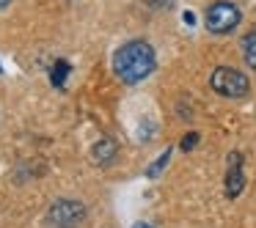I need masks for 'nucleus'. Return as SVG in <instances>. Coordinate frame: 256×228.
I'll return each instance as SVG.
<instances>
[{"mask_svg":"<svg viewBox=\"0 0 256 228\" xmlns=\"http://www.w3.org/2000/svg\"><path fill=\"white\" fill-rule=\"evenodd\" d=\"M154 69H157L154 47L144 39H132L113 52V72H116L118 80H124L130 85L146 80Z\"/></svg>","mask_w":256,"mask_h":228,"instance_id":"nucleus-1","label":"nucleus"},{"mask_svg":"<svg viewBox=\"0 0 256 228\" xmlns=\"http://www.w3.org/2000/svg\"><path fill=\"white\" fill-rule=\"evenodd\" d=\"M240 22H242V11H240L237 3H232V0H215V3L204 11V25H206V30L215 33V36L232 33Z\"/></svg>","mask_w":256,"mask_h":228,"instance_id":"nucleus-2","label":"nucleus"},{"mask_svg":"<svg viewBox=\"0 0 256 228\" xmlns=\"http://www.w3.org/2000/svg\"><path fill=\"white\" fill-rule=\"evenodd\" d=\"M210 85L218 96H223V99H242L250 91V80L234 66H218L210 77Z\"/></svg>","mask_w":256,"mask_h":228,"instance_id":"nucleus-3","label":"nucleus"},{"mask_svg":"<svg viewBox=\"0 0 256 228\" xmlns=\"http://www.w3.org/2000/svg\"><path fill=\"white\" fill-rule=\"evenodd\" d=\"M86 220V206L74 198H58L52 201L50 212H47V223L50 228H80Z\"/></svg>","mask_w":256,"mask_h":228,"instance_id":"nucleus-4","label":"nucleus"},{"mask_svg":"<svg viewBox=\"0 0 256 228\" xmlns=\"http://www.w3.org/2000/svg\"><path fill=\"white\" fill-rule=\"evenodd\" d=\"M245 190V160L240 151L228 154V165H226V198H240V193Z\"/></svg>","mask_w":256,"mask_h":228,"instance_id":"nucleus-5","label":"nucleus"},{"mask_svg":"<svg viewBox=\"0 0 256 228\" xmlns=\"http://www.w3.org/2000/svg\"><path fill=\"white\" fill-rule=\"evenodd\" d=\"M116 151L118 149L110 138H102L91 146V160H94V165H110V162L116 160Z\"/></svg>","mask_w":256,"mask_h":228,"instance_id":"nucleus-6","label":"nucleus"},{"mask_svg":"<svg viewBox=\"0 0 256 228\" xmlns=\"http://www.w3.org/2000/svg\"><path fill=\"white\" fill-rule=\"evenodd\" d=\"M242 58H245V63L256 72V28L242 36Z\"/></svg>","mask_w":256,"mask_h":228,"instance_id":"nucleus-7","label":"nucleus"},{"mask_svg":"<svg viewBox=\"0 0 256 228\" xmlns=\"http://www.w3.org/2000/svg\"><path fill=\"white\" fill-rule=\"evenodd\" d=\"M69 63L66 61H56L52 63V69H50V83L56 85V88H64L66 85V77H69Z\"/></svg>","mask_w":256,"mask_h":228,"instance_id":"nucleus-8","label":"nucleus"},{"mask_svg":"<svg viewBox=\"0 0 256 228\" xmlns=\"http://www.w3.org/2000/svg\"><path fill=\"white\" fill-rule=\"evenodd\" d=\"M168 162H171V146H168V149L162 151V154L157 157V160L152 162L149 168H146V176H149V179H157L162 171H166V165H168Z\"/></svg>","mask_w":256,"mask_h":228,"instance_id":"nucleus-9","label":"nucleus"},{"mask_svg":"<svg viewBox=\"0 0 256 228\" xmlns=\"http://www.w3.org/2000/svg\"><path fill=\"white\" fill-rule=\"evenodd\" d=\"M198 132H188V135H184V138H182V143H179V149H182V151H193L196 149V146H198Z\"/></svg>","mask_w":256,"mask_h":228,"instance_id":"nucleus-10","label":"nucleus"},{"mask_svg":"<svg viewBox=\"0 0 256 228\" xmlns=\"http://www.w3.org/2000/svg\"><path fill=\"white\" fill-rule=\"evenodd\" d=\"M149 6H154V8H162V6H171V0H146Z\"/></svg>","mask_w":256,"mask_h":228,"instance_id":"nucleus-11","label":"nucleus"},{"mask_svg":"<svg viewBox=\"0 0 256 228\" xmlns=\"http://www.w3.org/2000/svg\"><path fill=\"white\" fill-rule=\"evenodd\" d=\"M182 19H184V22H188V25H190V28H193V22H196V17H193V11H184V14H182Z\"/></svg>","mask_w":256,"mask_h":228,"instance_id":"nucleus-12","label":"nucleus"},{"mask_svg":"<svg viewBox=\"0 0 256 228\" xmlns=\"http://www.w3.org/2000/svg\"><path fill=\"white\" fill-rule=\"evenodd\" d=\"M132 228H154V226H152V223H144V220H140V223H135Z\"/></svg>","mask_w":256,"mask_h":228,"instance_id":"nucleus-13","label":"nucleus"},{"mask_svg":"<svg viewBox=\"0 0 256 228\" xmlns=\"http://www.w3.org/2000/svg\"><path fill=\"white\" fill-rule=\"evenodd\" d=\"M8 6V0H0V8H6Z\"/></svg>","mask_w":256,"mask_h":228,"instance_id":"nucleus-14","label":"nucleus"},{"mask_svg":"<svg viewBox=\"0 0 256 228\" xmlns=\"http://www.w3.org/2000/svg\"><path fill=\"white\" fill-rule=\"evenodd\" d=\"M0 74H3V66H0Z\"/></svg>","mask_w":256,"mask_h":228,"instance_id":"nucleus-15","label":"nucleus"}]
</instances>
